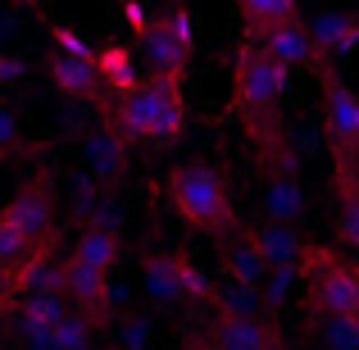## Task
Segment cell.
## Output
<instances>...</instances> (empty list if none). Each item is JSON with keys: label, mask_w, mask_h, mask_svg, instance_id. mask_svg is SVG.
Here are the masks:
<instances>
[{"label": "cell", "mask_w": 359, "mask_h": 350, "mask_svg": "<svg viewBox=\"0 0 359 350\" xmlns=\"http://www.w3.org/2000/svg\"><path fill=\"white\" fill-rule=\"evenodd\" d=\"M168 201L182 214L187 228L228 236L237 228V210H232V191L214 164H182L168 173Z\"/></svg>", "instance_id": "6da1fadb"}, {"label": "cell", "mask_w": 359, "mask_h": 350, "mask_svg": "<svg viewBox=\"0 0 359 350\" xmlns=\"http://www.w3.org/2000/svg\"><path fill=\"white\" fill-rule=\"evenodd\" d=\"M118 128L128 141H177L187 128L182 82L150 73L137 91L118 105Z\"/></svg>", "instance_id": "7a4b0ae2"}, {"label": "cell", "mask_w": 359, "mask_h": 350, "mask_svg": "<svg viewBox=\"0 0 359 350\" xmlns=\"http://www.w3.org/2000/svg\"><path fill=\"white\" fill-rule=\"evenodd\" d=\"M287 78L291 73L278 69L259 46L241 41L237 64H232V96H237V109H241V119H245L250 132H273V119H278Z\"/></svg>", "instance_id": "3957f363"}, {"label": "cell", "mask_w": 359, "mask_h": 350, "mask_svg": "<svg viewBox=\"0 0 359 350\" xmlns=\"http://www.w3.org/2000/svg\"><path fill=\"white\" fill-rule=\"evenodd\" d=\"M305 291L314 318H359V269L323 245H305Z\"/></svg>", "instance_id": "277c9868"}, {"label": "cell", "mask_w": 359, "mask_h": 350, "mask_svg": "<svg viewBox=\"0 0 359 350\" xmlns=\"http://www.w3.org/2000/svg\"><path fill=\"white\" fill-rule=\"evenodd\" d=\"M191 51H196V23L187 9H168V14H159L146 27V60H150L155 78L182 82L187 64H191Z\"/></svg>", "instance_id": "5b68a950"}, {"label": "cell", "mask_w": 359, "mask_h": 350, "mask_svg": "<svg viewBox=\"0 0 359 350\" xmlns=\"http://www.w3.org/2000/svg\"><path fill=\"white\" fill-rule=\"evenodd\" d=\"M323 78V128L337 150V164H355L359 159V91L346 87L327 64H318Z\"/></svg>", "instance_id": "8992f818"}, {"label": "cell", "mask_w": 359, "mask_h": 350, "mask_svg": "<svg viewBox=\"0 0 359 350\" xmlns=\"http://www.w3.org/2000/svg\"><path fill=\"white\" fill-rule=\"evenodd\" d=\"M0 223H9V228L32 245V250L46 245L55 236V196H50V187H46V182L23 187V191L0 210Z\"/></svg>", "instance_id": "52a82bcc"}, {"label": "cell", "mask_w": 359, "mask_h": 350, "mask_svg": "<svg viewBox=\"0 0 359 350\" xmlns=\"http://www.w3.org/2000/svg\"><path fill=\"white\" fill-rule=\"evenodd\" d=\"M60 296H69V305H78L87 318H109V309H114V282H109V273H96V269H82V264L64 260Z\"/></svg>", "instance_id": "ba28073f"}, {"label": "cell", "mask_w": 359, "mask_h": 350, "mask_svg": "<svg viewBox=\"0 0 359 350\" xmlns=\"http://www.w3.org/2000/svg\"><path fill=\"white\" fill-rule=\"evenodd\" d=\"M210 350H278V346H273V332L255 314L223 305L210 328Z\"/></svg>", "instance_id": "9c48e42d"}, {"label": "cell", "mask_w": 359, "mask_h": 350, "mask_svg": "<svg viewBox=\"0 0 359 350\" xmlns=\"http://www.w3.org/2000/svg\"><path fill=\"white\" fill-rule=\"evenodd\" d=\"M305 36L314 46L318 64H327L332 55H346L359 46V14H314L305 18Z\"/></svg>", "instance_id": "30bf717a"}, {"label": "cell", "mask_w": 359, "mask_h": 350, "mask_svg": "<svg viewBox=\"0 0 359 350\" xmlns=\"http://www.w3.org/2000/svg\"><path fill=\"white\" fill-rule=\"evenodd\" d=\"M259 51L269 55L278 69H305V64H318V55H314V46H309V36H305V14L296 18V23H282V27H273L269 36H259Z\"/></svg>", "instance_id": "8fae6325"}, {"label": "cell", "mask_w": 359, "mask_h": 350, "mask_svg": "<svg viewBox=\"0 0 359 350\" xmlns=\"http://www.w3.org/2000/svg\"><path fill=\"white\" fill-rule=\"evenodd\" d=\"M146 287L159 305H177L187 300V260L173 250H155L146 260Z\"/></svg>", "instance_id": "7c38bea8"}, {"label": "cell", "mask_w": 359, "mask_h": 350, "mask_svg": "<svg viewBox=\"0 0 359 350\" xmlns=\"http://www.w3.org/2000/svg\"><path fill=\"white\" fill-rule=\"evenodd\" d=\"M123 255V241L114 228H105V223H91V228L78 232V241H73V264H82V269H96V273H109L118 264Z\"/></svg>", "instance_id": "4fadbf2b"}, {"label": "cell", "mask_w": 359, "mask_h": 350, "mask_svg": "<svg viewBox=\"0 0 359 350\" xmlns=\"http://www.w3.org/2000/svg\"><path fill=\"white\" fill-rule=\"evenodd\" d=\"M255 250H259L264 269H278V273H291L300 260H305V241H300L291 228H278V223H264L259 232L250 236Z\"/></svg>", "instance_id": "5bb4252c"}, {"label": "cell", "mask_w": 359, "mask_h": 350, "mask_svg": "<svg viewBox=\"0 0 359 350\" xmlns=\"http://www.w3.org/2000/svg\"><path fill=\"white\" fill-rule=\"evenodd\" d=\"M50 82L60 96L69 100H96L100 91V78H96V60H64V55H55L50 60Z\"/></svg>", "instance_id": "9a60e30c"}, {"label": "cell", "mask_w": 359, "mask_h": 350, "mask_svg": "<svg viewBox=\"0 0 359 350\" xmlns=\"http://www.w3.org/2000/svg\"><path fill=\"white\" fill-rule=\"evenodd\" d=\"M96 78L105 91H114V96L128 100L132 91L141 87V73H137V55L128 51V46H105V51H96Z\"/></svg>", "instance_id": "2e32d148"}, {"label": "cell", "mask_w": 359, "mask_h": 350, "mask_svg": "<svg viewBox=\"0 0 359 350\" xmlns=\"http://www.w3.org/2000/svg\"><path fill=\"white\" fill-rule=\"evenodd\" d=\"M60 269H64V260H55V255L36 250V255H27V260L18 264L14 287L23 291L27 300H36V296H60Z\"/></svg>", "instance_id": "e0dca14e"}, {"label": "cell", "mask_w": 359, "mask_h": 350, "mask_svg": "<svg viewBox=\"0 0 359 350\" xmlns=\"http://www.w3.org/2000/svg\"><path fill=\"white\" fill-rule=\"evenodd\" d=\"M237 14H241V23H245V41H250V36L259 41V36H269L273 27L296 23V18H300V9L291 5V0H245Z\"/></svg>", "instance_id": "ac0fdd59"}, {"label": "cell", "mask_w": 359, "mask_h": 350, "mask_svg": "<svg viewBox=\"0 0 359 350\" xmlns=\"http://www.w3.org/2000/svg\"><path fill=\"white\" fill-rule=\"evenodd\" d=\"M337 228L346 245L359 250V173L355 164H337Z\"/></svg>", "instance_id": "d6986e66"}, {"label": "cell", "mask_w": 359, "mask_h": 350, "mask_svg": "<svg viewBox=\"0 0 359 350\" xmlns=\"http://www.w3.org/2000/svg\"><path fill=\"white\" fill-rule=\"evenodd\" d=\"M269 214L278 228H296L305 219V191H300V182L291 173H278L269 182Z\"/></svg>", "instance_id": "ffe728a7"}, {"label": "cell", "mask_w": 359, "mask_h": 350, "mask_svg": "<svg viewBox=\"0 0 359 350\" xmlns=\"http://www.w3.org/2000/svg\"><path fill=\"white\" fill-rule=\"evenodd\" d=\"M60 318H64V296H36V300H27V305H23L18 323H23V332L32 337L36 346H46V342H50V332L60 328Z\"/></svg>", "instance_id": "44dd1931"}, {"label": "cell", "mask_w": 359, "mask_h": 350, "mask_svg": "<svg viewBox=\"0 0 359 350\" xmlns=\"http://www.w3.org/2000/svg\"><path fill=\"white\" fill-rule=\"evenodd\" d=\"M228 269H232V278H237V287H255V282H259L264 273H269L250 236H245V241H237V245L228 250Z\"/></svg>", "instance_id": "7402d4cb"}, {"label": "cell", "mask_w": 359, "mask_h": 350, "mask_svg": "<svg viewBox=\"0 0 359 350\" xmlns=\"http://www.w3.org/2000/svg\"><path fill=\"white\" fill-rule=\"evenodd\" d=\"M318 350H359V318H323Z\"/></svg>", "instance_id": "603a6c76"}, {"label": "cell", "mask_w": 359, "mask_h": 350, "mask_svg": "<svg viewBox=\"0 0 359 350\" xmlns=\"http://www.w3.org/2000/svg\"><path fill=\"white\" fill-rule=\"evenodd\" d=\"M50 36H55V55H64V60H96V46H91L78 27L50 23Z\"/></svg>", "instance_id": "cb8c5ba5"}, {"label": "cell", "mask_w": 359, "mask_h": 350, "mask_svg": "<svg viewBox=\"0 0 359 350\" xmlns=\"http://www.w3.org/2000/svg\"><path fill=\"white\" fill-rule=\"evenodd\" d=\"M27 155V141H23V123H18L14 109L0 105V164H9V159Z\"/></svg>", "instance_id": "d4e9b609"}, {"label": "cell", "mask_w": 359, "mask_h": 350, "mask_svg": "<svg viewBox=\"0 0 359 350\" xmlns=\"http://www.w3.org/2000/svg\"><path fill=\"white\" fill-rule=\"evenodd\" d=\"M46 346H50V350H87V346H91L87 318H69V314H64L60 328L50 332V342H46Z\"/></svg>", "instance_id": "484cf974"}, {"label": "cell", "mask_w": 359, "mask_h": 350, "mask_svg": "<svg viewBox=\"0 0 359 350\" xmlns=\"http://www.w3.org/2000/svg\"><path fill=\"white\" fill-rule=\"evenodd\" d=\"M27 255H36V250H32V245H27L14 228H9V223H0V269H18Z\"/></svg>", "instance_id": "4316f807"}, {"label": "cell", "mask_w": 359, "mask_h": 350, "mask_svg": "<svg viewBox=\"0 0 359 350\" xmlns=\"http://www.w3.org/2000/svg\"><path fill=\"white\" fill-rule=\"evenodd\" d=\"M91 159H96V168L100 173H118L123 168V150H118V141L114 137H91Z\"/></svg>", "instance_id": "83f0119b"}, {"label": "cell", "mask_w": 359, "mask_h": 350, "mask_svg": "<svg viewBox=\"0 0 359 350\" xmlns=\"http://www.w3.org/2000/svg\"><path fill=\"white\" fill-rule=\"evenodd\" d=\"M27 73V64L18 55H0V82H18Z\"/></svg>", "instance_id": "f1b7e54d"}, {"label": "cell", "mask_w": 359, "mask_h": 350, "mask_svg": "<svg viewBox=\"0 0 359 350\" xmlns=\"http://www.w3.org/2000/svg\"><path fill=\"white\" fill-rule=\"evenodd\" d=\"M123 18H128V27H132V32H141V36H146L150 23H155V18H150L141 5H123Z\"/></svg>", "instance_id": "f546056e"}, {"label": "cell", "mask_w": 359, "mask_h": 350, "mask_svg": "<svg viewBox=\"0 0 359 350\" xmlns=\"http://www.w3.org/2000/svg\"><path fill=\"white\" fill-rule=\"evenodd\" d=\"M5 318H9V296H5V278H0V332H5Z\"/></svg>", "instance_id": "4dcf8cb0"}, {"label": "cell", "mask_w": 359, "mask_h": 350, "mask_svg": "<svg viewBox=\"0 0 359 350\" xmlns=\"http://www.w3.org/2000/svg\"><path fill=\"white\" fill-rule=\"evenodd\" d=\"M187 350H210V346H187Z\"/></svg>", "instance_id": "1f68e13d"}]
</instances>
